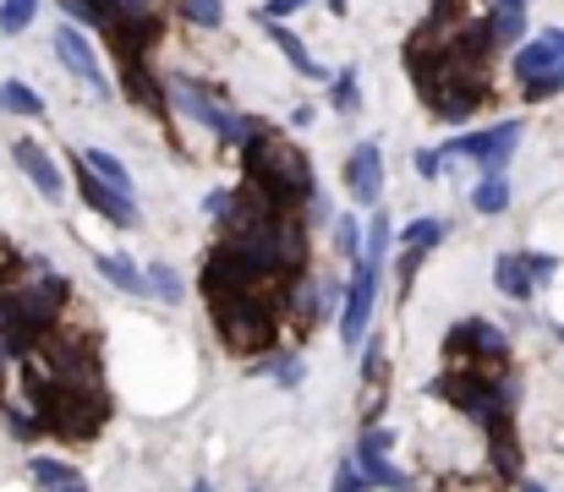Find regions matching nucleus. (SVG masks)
I'll return each mask as SVG.
<instances>
[{
    "label": "nucleus",
    "mask_w": 564,
    "mask_h": 492,
    "mask_svg": "<svg viewBox=\"0 0 564 492\" xmlns=\"http://www.w3.org/2000/svg\"><path fill=\"white\" fill-rule=\"evenodd\" d=\"M241 181L269 192L285 214H296L313 192H318V175H313V160L274 127H263L247 149H241Z\"/></svg>",
    "instance_id": "f257e3e1"
},
{
    "label": "nucleus",
    "mask_w": 564,
    "mask_h": 492,
    "mask_svg": "<svg viewBox=\"0 0 564 492\" xmlns=\"http://www.w3.org/2000/svg\"><path fill=\"white\" fill-rule=\"evenodd\" d=\"M427 394L433 400H444L455 416H466L471 427H494V422H505L510 416V405H516V394H521V383L510 378V367H444L433 383H427Z\"/></svg>",
    "instance_id": "f03ea898"
},
{
    "label": "nucleus",
    "mask_w": 564,
    "mask_h": 492,
    "mask_svg": "<svg viewBox=\"0 0 564 492\" xmlns=\"http://www.w3.org/2000/svg\"><path fill=\"white\" fill-rule=\"evenodd\" d=\"M280 291H247L230 302H214V334L236 356H274L280 350Z\"/></svg>",
    "instance_id": "7ed1b4c3"
},
{
    "label": "nucleus",
    "mask_w": 564,
    "mask_h": 492,
    "mask_svg": "<svg viewBox=\"0 0 564 492\" xmlns=\"http://www.w3.org/2000/svg\"><path fill=\"white\" fill-rule=\"evenodd\" d=\"M521 138H527V121L510 116V121H494V127H482V132H455L438 154H444V160H471L482 175H510V160H516Z\"/></svg>",
    "instance_id": "20e7f679"
},
{
    "label": "nucleus",
    "mask_w": 564,
    "mask_h": 492,
    "mask_svg": "<svg viewBox=\"0 0 564 492\" xmlns=\"http://www.w3.org/2000/svg\"><path fill=\"white\" fill-rule=\"evenodd\" d=\"M340 296H346V285H335V280H324V274L302 269L296 280H285V285H280V324L313 334V328H324L335 313H340Z\"/></svg>",
    "instance_id": "39448f33"
},
{
    "label": "nucleus",
    "mask_w": 564,
    "mask_h": 492,
    "mask_svg": "<svg viewBox=\"0 0 564 492\" xmlns=\"http://www.w3.org/2000/svg\"><path fill=\"white\" fill-rule=\"evenodd\" d=\"M444 356L449 367H510V328L494 318H455L444 328Z\"/></svg>",
    "instance_id": "423d86ee"
},
{
    "label": "nucleus",
    "mask_w": 564,
    "mask_h": 492,
    "mask_svg": "<svg viewBox=\"0 0 564 492\" xmlns=\"http://www.w3.org/2000/svg\"><path fill=\"white\" fill-rule=\"evenodd\" d=\"M510 77L521 88L527 105H549L564 94V55H554L543 39H527L516 55H510Z\"/></svg>",
    "instance_id": "0eeeda50"
},
{
    "label": "nucleus",
    "mask_w": 564,
    "mask_h": 492,
    "mask_svg": "<svg viewBox=\"0 0 564 492\" xmlns=\"http://www.w3.org/2000/svg\"><path fill=\"white\" fill-rule=\"evenodd\" d=\"M72 186H77V197H83V203H88V208H94L105 225H116V230H138V225H143L138 197H121L116 186H105V181H99L88 164L77 160V154H72Z\"/></svg>",
    "instance_id": "6e6552de"
},
{
    "label": "nucleus",
    "mask_w": 564,
    "mask_h": 492,
    "mask_svg": "<svg viewBox=\"0 0 564 492\" xmlns=\"http://www.w3.org/2000/svg\"><path fill=\"white\" fill-rule=\"evenodd\" d=\"M50 44H55V61H61V66H66V72L94 94V99H116V83L105 77V66H99V55H94L88 33H77V28L66 22V28H55V39H50Z\"/></svg>",
    "instance_id": "1a4fd4ad"
},
{
    "label": "nucleus",
    "mask_w": 564,
    "mask_h": 492,
    "mask_svg": "<svg viewBox=\"0 0 564 492\" xmlns=\"http://www.w3.org/2000/svg\"><path fill=\"white\" fill-rule=\"evenodd\" d=\"M383 149L378 143H357L351 149V160H346V192H351V203L357 208H383Z\"/></svg>",
    "instance_id": "9d476101"
},
{
    "label": "nucleus",
    "mask_w": 564,
    "mask_h": 492,
    "mask_svg": "<svg viewBox=\"0 0 564 492\" xmlns=\"http://www.w3.org/2000/svg\"><path fill=\"white\" fill-rule=\"evenodd\" d=\"M11 160H17V170L33 181V192H39L44 203H66V175H61V164L50 160L33 138H17V143H11Z\"/></svg>",
    "instance_id": "9b49d317"
},
{
    "label": "nucleus",
    "mask_w": 564,
    "mask_h": 492,
    "mask_svg": "<svg viewBox=\"0 0 564 492\" xmlns=\"http://www.w3.org/2000/svg\"><path fill=\"white\" fill-rule=\"evenodd\" d=\"M482 28H488V44L494 50H521L527 44V28H532V11H527V0H488Z\"/></svg>",
    "instance_id": "f8f14e48"
},
{
    "label": "nucleus",
    "mask_w": 564,
    "mask_h": 492,
    "mask_svg": "<svg viewBox=\"0 0 564 492\" xmlns=\"http://www.w3.org/2000/svg\"><path fill=\"white\" fill-rule=\"evenodd\" d=\"M482 438H488V466H494V477H499V482H521V477H527V471H521L527 460H521V438H516V422L505 416V422H494V427H488Z\"/></svg>",
    "instance_id": "ddd939ff"
},
{
    "label": "nucleus",
    "mask_w": 564,
    "mask_h": 492,
    "mask_svg": "<svg viewBox=\"0 0 564 492\" xmlns=\"http://www.w3.org/2000/svg\"><path fill=\"white\" fill-rule=\"evenodd\" d=\"M494 291H499L505 302H516V307H527V302L538 296V285H532V274H527L521 247H505V252L494 258Z\"/></svg>",
    "instance_id": "4468645a"
},
{
    "label": "nucleus",
    "mask_w": 564,
    "mask_h": 492,
    "mask_svg": "<svg viewBox=\"0 0 564 492\" xmlns=\"http://www.w3.org/2000/svg\"><path fill=\"white\" fill-rule=\"evenodd\" d=\"M263 33H269V44L291 61V72H296V77H307V83H329V72H324V66L313 61V50L296 39V28H285V22H263Z\"/></svg>",
    "instance_id": "2eb2a0df"
},
{
    "label": "nucleus",
    "mask_w": 564,
    "mask_h": 492,
    "mask_svg": "<svg viewBox=\"0 0 564 492\" xmlns=\"http://www.w3.org/2000/svg\"><path fill=\"white\" fill-rule=\"evenodd\" d=\"M121 94H127L132 105H143L149 116H171V110H165V88H160V72H154L149 61H132V66H121Z\"/></svg>",
    "instance_id": "dca6fc26"
},
{
    "label": "nucleus",
    "mask_w": 564,
    "mask_h": 492,
    "mask_svg": "<svg viewBox=\"0 0 564 492\" xmlns=\"http://www.w3.org/2000/svg\"><path fill=\"white\" fill-rule=\"evenodd\" d=\"M449 236V225L438 219V214H422V219H411V225H400V236H394V247L400 252H411V258H427L438 241Z\"/></svg>",
    "instance_id": "f3484780"
},
{
    "label": "nucleus",
    "mask_w": 564,
    "mask_h": 492,
    "mask_svg": "<svg viewBox=\"0 0 564 492\" xmlns=\"http://www.w3.org/2000/svg\"><path fill=\"white\" fill-rule=\"evenodd\" d=\"M94 269L105 285L127 291V296H143V263H132L127 252H94Z\"/></svg>",
    "instance_id": "a211bd4d"
},
{
    "label": "nucleus",
    "mask_w": 564,
    "mask_h": 492,
    "mask_svg": "<svg viewBox=\"0 0 564 492\" xmlns=\"http://www.w3.org/2000/svg\"><path fill=\"white\" fill-rule=\"evenodd\" d=\"M88 6L99 11L105 28H127V22H154V17H165L160 0H88Z\"/></svg>",
    "instance_id": "6ab92c4d"
},
{
    "label": "nucleus",
    "mask_w": 564,
    "mask_h": 492,
    "mask_svg": "<svg viewBox=\"0 0 564 492\" xmlns=\"http://www.w3.org/2000/svg\"><path fill=\"white\" fill-rule=\"evenodd\" d=\"M329 110L335 116H362V72L357 66H340V72H329Z\"/></svg>",
    "instance_id": "aec40b11"
},
{
    "label": "nucleus",
    "mask_w": 564,
    "mask_h": 492,
    "mask_svg": "<svg viewBox=\"0 0 564 492\" xmlns=\"http://www.w3.org/2000/svg\"><path fill=\"white\" fill-rule=\"evenodd\" d=\"M77 160L88 164V170H94V175H99V181H105V186H116V192H121V197H138V181H132V170H127V164L116 160V154H110V149H83V154H77Z\"/></svg>",
    "instance_id": "412c9836"
},
{
    "label": "nucleus",
    "mask_w": 564,
    "mask_h": 492,
    "mask_svg": "<svg viewBox=\"0 0 564 492\" xmlns=\"http://www.w3.org/2000/svg\"><path fill=\"white\" fill-rule=\"evenodd\" d=\"M143 296H154V302H165V307H182V302H187V285H182V274H176L171 263H149V269H143Z\"/></svg>",
    "instance_id": "4be33fe9"
},
{
    "label": "nucleus",
    "mask_w": 564,
    "mask_h": 492,
    "mask_svg": "<svg viewBox=\"0 0 564 492\" xmlns=\"http://www.w3.org/2000/svg\"><path fill=\"white\" fill-rule=\"evenodd\" d=\"M357 471L368 477V488H383V492H411V477L389 460V455H351Z\"/></svg>",
    "instance_id": "5701e85b"
},
{
    "label": "nucleus",
    "mask_w": 564,
    "mask_h": 492,
    "mask_svg": "<svg viewBox=\"0 0 564 492\" xmlns=\"http://www.w3.org/2000/svg\"><path fill=\"white\" fill-rule=\"evenodd\" d=\"M28 477H33L39 492H61V488H72V482H83L77 466H66V460H55V455H33V460H28Z\"/></svg>",
    "instance_id": "b1692460"
},
{
    "label": "nucleus",
    "mask_w": 564,
    "mask_h": 492,
    "mask_svg": "<svg viewBox=\"0 0 564 492\" xmlns=\"http://www.w3.org/2000/svg\"><path fill=\"white\" fill-rule=\"evenodd\" d=\"M471 208H477L482 219L510 214V175H482V181L471 186Z\"/></svg>",
    "instance_id": "393cba45"
},
{
    "label": "nucleus",
    "mask_w": 564,
    "mask_h": 492,
    "mask_svg": "<svg viewBox=\"0 0 564 492\" xmlns=\"http://www.w3.org/2000/svg\"><path fill=\"white\" fill-rule=\"evenodd\" d=\"M0 110L6 116H22V121H44V94L11 77V83H0Z\"/></svg>",
    "instance_id": "a878e982"
},
{
    "label": "nucleus",
    "mask_w": 564,
    "mask_h": 492,
    "mask_svg": "<svg viewBox=\"0 0 564 492\" xmlns=\"http://www.w3.org/2000/svg\"><path fill=\"white\" fill-rule=\"evenodd\" d=\"M329 236H335V258L340 263H357L362 258V225H357V214H335L329 219Z\"/></svg>",
    "instance_id": "bb28decb"
},
{
    "label": "nucleus",
    "mask_w": 564,
    "mask_h": 492,
    "mask_svg": "<svg viewBox=\"0 0 564 492\" xmlns=\"http://www.w3.org/2000/svg\"><path fill=\"white\" fill-rule=\"evenodd\" d=\"M0 422H6V433H11L17 444H39V438H44V422H39L33 405H0Z\"/></svg>",
    "instance_id": "cd10ccee"
},
{
    "label": "nucleus",
    "mask_w": 564,
    "mask_h": 492,
    "mask_svg": "<svg viewBox=\"0 0 564 492\" xmlns=\"http://www.w3.org/2000/svg\"><path fill=\"white\" fill-rule=\"evenodd\" d=\"M187 28H203V33H219L225 28V0H176Z\"/></svg>",
    "instance_id": "c85d7f7f"
},
{
    "label": "nucleus",
    "mask_w": 564,
    "mask_h": 492,
    "mask_svg": "<svg viewBox=\"0 0 564 492\" xmlns=\"http://www.w3.org/2000/svg\"><path fill=\"white\" fill-rule=\"evenodd\" d=\"M39 0H0V33H28Z\"/></svg>",
    "instance_id": "c756f323"
},
{
    "label": "nucleus",
    "mask_w": 564,
    "mask_h": 492,
    "mask_svg": "<svg viewBox=\"0 0 564 492\" xmlns=\"http://www.w3.org/2000/svg\"><path fill=\"white\" fill-rule=\"evenodd\" d=\"M55 6H61V17H66V22H77V33H83V28L105 33V22H99V11H94L88 0H55Z\"/></svg>",
    "instance_id": "7c9ffc66"
},
{
    "label": "nucleus",
    "mask_w": 564,
    "mask_h": 492,
    "mask_svg": "<svg viewBox=\"0 0 564 492\" xmlns=\"http://www.w3.org/2000/svg\"><path fill=\"white\" fill-rule=\"evenodd\" d=\"M329 492H373V488H368V477L357 471V460H335V482H329Z\"/></svg>",
    "instance_id": "2f4dec72"
},
{
    "label": "nucleus",
    "mask_w": 564,
    "mask_h": 492,
    "mask_svg": "<svg viewBox=\"0 0 564 492\" xmlns=\"http://www.w3.org/2000/svg\"><path fill=\"white\" fill-rule=\"evenodd\" d=\"M302 378H307V361L302 356H274V383L280 389H302Z\"/></svg>",
    "instance_id": "473e14b6"
},
{
    "label": "nucleus",
    "mask_w": 564,
    "mask_h": 492,
    "mask_svg": "<svg viewBox=\"0 0 564 492\" xmlns=\"http://www.w3.org/2000/svg\"><path fill=\"white\" fill-rule=\"evenodd\" d=\"M521 258H527V274H532V285H538V291H543L554 274H560V263H554L549 252H521Z\"/></svg>",
    "instance_id": "72a5a7b5"
},
{
    "label": "nucleus",
    "mask_w": 564,
    "mask_h": 492,
    "mask_svg": "<svg viewBox=\"0 0 564 492\" xmlns=\"http://www.w3.org/2000/svg\"><path fill=\"white\" fill-rule=\"evenodd\" d=\"M444 154H438V149H416V154H411V170H416V175H422V181H438V175H444Z\"/></svg>",
    "instance_id": "f704fd0d"
},
{
    "label": "nucleus",
    "mask_w": 564,
    "mask_h": 492,
    "mask_svg": "<svg viewBox=\"0 0 564 492\" xmlns=\"http://www.w3.org/2000/svg\"><path fill=\"white\" fill-rule=\"evenodd\" d=\"M225 214H230V186H214V192L203 197V219H214V225H225Z\"/></svg>",
    "instance_id": "c9c22d12"
},
{
    "label": "nucleus",
    "mask_w": 564,
    "mask_h": 492,
    "mask_svg": "<svg viewBox=\"0 0 564 492\" xmlns=\"http://www.w3.org/2000/svg\"><path fill=\"white\" fill-rule=\"evenodd\" d=\"M313 0H263V22H291L296 11H307Z\"/></svg>",
    "instance_id": "e433bc0d"
},
{
    "label": "nucleus",
    "mask_w": 564,
    "mask_h": 492,
    "mask_svg": "<svg viewBox=\"0 0 564 492\" xmlns=\"http://www.w3.org/2000/svg\"><path fill=\"white\" fill-rule=\"evenodd\" d=\"M17 269H22V258H17V252L0 241V285H11V274H17Z\"/></svg>",
    "instance_id": "4c0bfd02"
},
{
    "label": "nucleus",
    "mask_w": 564,
    "mask_h": 492,
    "mask_svg": "<svg viewBox=\"0 0 564 492\" xmlns=\"http://www.w3.org/2000/svg\"><path fill=\"white\" fill-rule=\"evenodd\" d=\"M313 121H318L313 105H296V110H291V127H313Z\"/></svg>",
    "instance_id": "58836bf2"
},
{
    "label": "nucleus",
    "mask_w": 564,
    "mask_h": 492,
    "mask_svg": "<svg viewBox=\"0 0 564 492\" xmlns=\"http://www.w3.org/2000/svg\"><path fill=\"white\" fill-rule=\"evenodd\" d=\"M538 39H543V44H549V50H554V55H564V28H543V33H538Z\"/></svg>",
    "instance_id": "ea45409f"
},
{
    "label": "nucleus",
    "mask_w": 564,
    "mask_h": 492,
    "mask_svg": "<svg viewBox=\"0 0 564 492\" xmlns=\"http://www.w3.org/2000/svg\"><path fill=\"white\" fill-rule=\"evenodd\" d=\"M516 492H549V488H543V482H532V477H521V482H516Z\"/></svg>",
    "instance_id": "a19ab883"
},
{
    "label": "nucleus",
    "mask_w": 564,
    "mask_h": 492,
    "mask_svg": "<svg viewBox=\"0 0 564 492\" xmlns=\"http://www.w3.org/2000/svg\"><path fill=\"white\" fill-rule=\"evenodd\" d=\"M192 492H214V482H208V477H197V482H192Z\"/></svg>",
    "instance_id": "79ce46f5"
},
{
    "label": "nucleus",
    "mask_w": 564,
    "mask_h": 492,
    "mask_svg": "<svg viewBox=\"0 0 564 492\" xmlns=\"http://www.w3.org/2000/svg\"><path fill=\"white\" fill-rule=\"evenodd\" d=\"M346 6H351V0H329V11H346Z\"/></svg>",
    "instance_id": "37998d69"
},
{
    "label": "nucleus",
    "mask_w": 564,
    "mask_h": 492,
    "mask_svg": "<svg viewBox=\"0 0 564 492\" xmlns=\"http://www.w3.org/2000/svg\"><path fill=\"white\" fill-rule=\"evenodd\" d=\"M61 492H88V482H72V488H61Z\"/></svg>",
    "instance_id": "c03bdc74"
},
{
    "label": "nucleus",
    "mask_w": 564,
    "mask_h": 492,
    "mask_svg": "<svg viewBox=\"0 0 564 492\" xmlns=\"http://www.w3.org/2000/svg\"><path fill=\"white\" fill-rule=\"evenodd\" d=\"M0 394H6V356H0Z\"/></svg>",
    "instance_id": "a18cd8bd"
}]
</instances>
